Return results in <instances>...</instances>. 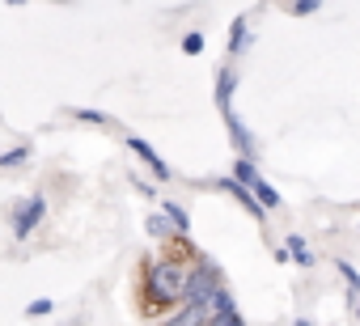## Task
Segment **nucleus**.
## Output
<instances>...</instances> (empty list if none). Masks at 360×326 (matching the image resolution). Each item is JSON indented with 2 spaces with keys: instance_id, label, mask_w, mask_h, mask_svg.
Segmentation results:
<instances>
[{
  "instance_id": "obj_4",
  "label": "nucleus",
  "mask_w": 360,
  "mask_h": 326,
  "mask_svg": "<svg viewBox=\"0 0 360 326\" xmlns=\"http://www.w3.org/2000/svg\"><path fill=\"white\" fill-rule=\"evenodd\" d=\"M212 301H183V309H178L165 326H208L212 322Z\"/></svg>"
},
{
  "instance_id": "obj_18",
  "label": "nucleus",
  "mask_w": 360,
  "mask_h": 326,
  "mask_svg": "<svg viewBox=\"0 0 360 326\" xmlns=\"http://www.w3.org/2000/svg\"><path fill=\"white\" fill-rule=\"evenodd\" d=\"M297 326H309V322H297Z\"/></svg>"
},
{
  "instance_id": "obj_7",
  "label": "nucleus",
  "mask_w": 360,
  "mask_h": 326,
  "mask_svg": "<svg viewBox=\"0 0 360 326\" xmlns=\"http://www.w3.org/2000/svg\"><path fill=\"white\" fill-rule=\"evenodd\" d=\"M288 254H292L301 267H314V254H309V246H305L301 237H288Z\"/></svg>"
},
{
  "instance_id": "obj_9",
  "label": "nucleus",
  "mask_w": 360,
  "mask_h": 326,
  "mask_svg": "<svg viewBox=\"0 0 360 326\" xmlns=\"http://www.w3.org/2000/svg\"><path fill=\"white\" fill-rule=\"evenodd\" d=\"M165 216H169V225H174L178 233H187V225H191V221H187V212L178 208V204H165Z\"/></svg>"
},
{
  "instance_id": "obj_3",
  "label": "nucleus",
  "mask_w": 360,
  "mask_h": 326,
  "mask_svg": "<svg viewBox=\"0 0 360 326\" xmlns=\"http://www.w3.org/2000/svg\"><path fill=\"white\" fill-rule=\"evenodd\" d=\"M43 212H47V200H43V195H26V200L13 208V233H18V237H30V229L43 221Z\"/></svg>"
},
{
  "instance_id": "obj_11",
  "label": "nucleus",
  "mask_w": 360,
  "mask_h": 326,
  "mask_svg": "<svg viewBox=\"0 0 360 326\" xmlns=\"http://www.w3.org/2000/svg\"><path fill=\"white\" fill-rule=\"evenodd\" d=\"M200 47H204V34H200V30H191V34L183 39V51H187V56H200Z\"/></svg>"
},
{
  "instance_id": "obj_8",
  "label": "nucleus",
  "mask_w": 360,
  "mask_h": 326,
  "mask_svg": "<svg viewBox=\"0 0 360 326\" xmlns=\"http://www.w3.org/2000/svg\"><path fill=\"white\" fill-rule=\"evenodd\" d=\"M242 47H246V18H238V22H233V30H229V51L238 56Z\"/></svg>"
},
{
  "instance_id": "obj_1",
  "label": "nucleus",
  "mask_w": 360,
  "mask_h": 326,
  "mask_svg": "<svg viewBox=\"0 0 360 326\" xmlns=\"http://www.w3.org/2000/svg\"><path fill=\"white\" fill-rule=\"evenodd\" d=\"M191 275H195V271H187L183 263H174V259H157V263L148 267L144 284H148V296H153V301L174 305V301H187V292H191Z\"/></svg>"
},
{
  "instance_id": "obj_14",
  "label": "nucleus",
  "mask_w": 360,
  "mask_h": 326,
  "mask_svg": "<svg viewBox=\"0 0 360 326\" xmlns=\"http://www.w3.org/2000/svg\"><path fill=\"white\" fill-rule=\"evenodd\" d=\"M148 229H153L157 237H165V221H161V216H148Z\"/></svg>"
},
{
  "instance_id": "obj_2",
  "label": "nucleus",
  "mask_w": 360,
  "mask_h": 326,
  "mask_svg": "<svg viewBox=\"0 0 360 326\" xmlns=\"http://www.w3.org/2000/svg\"><path fill=\"white\" fill-rule=\"evenodd\" d=\"M233 178H238V183H246V187H250V191L259 195V204H263V208H280V195H276V191L267 187V178H259L255 161H246V157H242L238 166H233Z\"/></svg>"
},
{
  "instance_id": "obj_10",
  "label": "nucleus",
  "mask_w": 360,
  "mask_h": 326,
  "mask_svg": "<svg viewBox=\"0 0 360 326\" xmlns=\"http://www.w3.org/2000/svg\"><path fill=\"white\" fill-rule=\"evenodd\" d=\"M208 326H246V322H242V313H238V309H225V313H212V322H208Z\"/></svg>"
},
{
  "instance_id": "obj_13",
  "label": "nucleus",
  "mask_w": 360,
  "mask_h": 326,
  "mask_svg": "<svg viewBox=\"0 0 360 326\" xmlns=\"http://www.w3.org/2000/svg\"><path fill=\"white\" fill-rule=\"evenodd\" d=\"M292 13H301V18H305V13H318V0H297Z\"/></svg>"
},
{
  "instance_id": "obj_12",
  "label": "nucleus",
  "mask_w": 360,
  "mask_h": 326,
  "mask_svg": "<svg viewBox=\"0 0 360 326\" xmlns=\"http://www.w3.org/2000/svg\"><path fill=\"white\" fill-rule=\"evenodd\" d=\"M22 161H26V148H13V152H5V161H0V166L13 170V166H22Z\"/></svg>"
},
{
  "instance_id": "obj_16",
  "label": "nucleus",
  "mask_w": 360,
  "mask_h": 326,
  "mask_svg": "<svg viewBox=\"0 0 360 326\" xmlns=\"http://www.w3.org/2000/svg\"><path fill=\"white\" fill-rule=\"evenodd\" d=\"M34 313H39V318L51 313V301H34V305H30V318H34Z\"/></svg>"
},
{
  "instance_id": "obj_15",
  "label": "nucleus",
  "mask_w": 360,
  "mask_h": 326,
  "mask_svg": "<svg viewBox=\"0 0 360 326\" xmlns=\"http://www.w3.org/2000/svg\"><path fill=\"white\" fill-rule=\"evenodd\" d=\"M339 271H343V280H347V284H352V288H356V284H360V275H356V271H352V267H347V263H339Z\"/></svg>"
},
{
  "instance_id": "obj_17",
  "label": "nucleus",
  "mask_w": 360,
  "mask_h": 326,
  "mask_svg": "<svg viewBox=\"0 0 360 326\" xmlns=\"http://www.w3.org/2000/svg\"><path fill=\"white\" fill-rule=\"evenodd\" d=\"M81 119L85 123H106V115H98V110H81Z\"/></svg>"
},
{
  "instance_id": "obj_5",
  "label": "nucleus",
  "mask_w": 360,
  "mask_h": 326,
  "mask_svg": "<svg viewBox=\"0 0 360 326\" xmlns=\"http://www.w3.org/2000/svg\"><path fill=\"white\" fill-rule=\"evenodd\" d=\"M131 152H140V161H144V166L157 174V178H169V166H165V161L153 152V144L148 140H140V136H131Z\"/></svg>"
},
{
  "instance_id": "obj_6",
  "label": "nucleus",
  "mask_w": 360,
  "mask_h": 326,
  "mask_svg": "<svg viewBox=\"0 0 360 326\" xmlns=\"http://www.w3.org/2000/svg\"><path fill=\"white\" fill-rule=\"evenodd\" d=\"M233 68H221V77H217V106H221V115H229V98H233Z\"/></svg>"
}]
</instances>
